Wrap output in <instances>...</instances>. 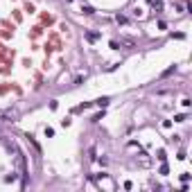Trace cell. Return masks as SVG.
<instances>
[{
	"mask_svg": "<svg viewBox=\"0 0 192 192\" xmlns=\"http://www.w3.org/2000/svg\"><path fill=\"white\" fill-rule=\"evenodd\" d=\"M82 12H84V14H93V7L86 5V7H82Z\"/></svg>",
	"mask_w": 192,
	"mask_h": 192,
	"instance_id": "obj_1",
	"label": "cell"
}]
</instances>
